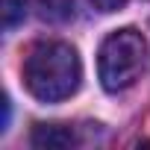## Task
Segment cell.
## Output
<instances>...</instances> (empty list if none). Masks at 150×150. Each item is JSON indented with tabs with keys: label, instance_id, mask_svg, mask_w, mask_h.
<instances>
[{
	"label": "cell",
	"instance_id": "6da1fadb",
	"mask_svg": "<svg viewBox=\"0 0 150 150\" xmlns=\"http://www.w3.org/2000/svg\"><path fill=\"white\" fill-rule=\"evenodd\" d=\"M24 86L41 103L68 100L83 83L80 53L68 41H38L24 59Z\"/></svg>",
	"mask_w": 150,
	"mask_h": 150
},
{
	"label": "cell",
	"instance_id": "7a4b0ae2",
	"mask_svg": "<svg viewBox=\"0 0 150 150\" xmlns=\"http://www.w3.org/2000/svg\"><path fill=\"white\" fill-rule=\"evenodd\" d=\"M144 62H147V41H144V35L138 30L127 27V30L109 33L103 38V44H100V53H97L100 86L109 94L127 91L141 77Z\"/></svg>",
	"mask_w": 150,
	"mask_h": 150
},
{
	"label": "cell",
	"instance_id": "3957f363",
	"mask_svg": "<svg viewBox=\"0 0 150 150\" xmlns=\"http://www.w3.org/2000/svg\"><path fill=\"white\" fill-rule=\"evenodd\" d=\"M33 147H71L77 144V138H74V132L62 124H38L33 129Z\"/></svg>",
	"mask_w": 150,
	"mask_h": 150
},
{
	"label": "cell",
	"instance_id": "277c9868",
	"mask_svg": "<svg viewBox=\"0 0 150 150\" xmlns=\"http://www.w3.org/2000/svg\"><path fill=\"white\" fill-rule=\"evenodd\" d=\"M27 18V0H3V30L18 27Z\"/></svg>",
	"mask_w": 150,
	"mask_h": 150
},
{
	"label": "cell",
	"instance_id": "5b68a950",
	"mask_svg": "<svg viewBox=\"0 0 150 150\" xmlns=\"http://www.w3.org/2000/svg\"><path fill=\"white\" fill-rule=\"evenodd\" d=\"M94 3H97L100 12H118V9L127 6V0H94Z\"/></svg>",
	"mask_w": 150,
	"mask_h": 150
}]
</instances>
